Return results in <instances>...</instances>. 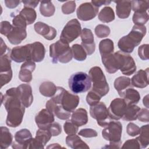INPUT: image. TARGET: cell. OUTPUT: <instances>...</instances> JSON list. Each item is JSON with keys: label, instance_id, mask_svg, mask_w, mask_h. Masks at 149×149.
Returning <instances> with one entry per match:
<instances>
[{"label": "cell", "instance_id": "cell-47", "mask_svg": "<svg viewBox=\"0 0 149 149\" xmlns=\"http://www.w3.org/2000/svg\"><path fill=\"white\" fill-rule=\"evenodd\" d=\"M148 44H143L138 48V54L142 60H148Z\"/></svg>", "mask_w": 149, "mask_h": 149}, {"label": "cell", "instance_id": "cell-22", "mask_svg": "<svg viewBox=\"0 0 149 149\" xmlns=\"http://www.w3.org/2000/svg\"><path fill=\"white\" fill-rule=\"evenodd\" d=\"M131 84L136 87L143 88L148 85V68L139 70L131 79Z\"/></svg>", "mask_w": 149, "mask_h": 149}, {"label": "cell", "instance_id": "cell-15", "mask_svg": "<svg viewBox=\"0 0 149 149\" xmlns=\"http://www.w3.org/2000/svg\"><path fill=\"white\" fill-rule=\"evenodd\" d=\"M52 134L48 129H38L36 132L34 138H32L28 148L42 149L45 145L49 141Z\"/></svg>", "mask_w": 149, "mask_h": 149}, {"label": "cell", "instance_id": "cell-28", "mask_svg": "<svg viewBox=\"0 0 149 149\" xmlns=\"http://www.w3.org/2000/svg\"><path fill=\"white\" fill-rule=\"evenodd\" d=\"M121 97H123L127 105L136 104L140 100V95L138 91L133 88L132 87L126 89L122 94Z\"/></svg>", "mask_w": 149, "mask_h": 149}, {"label": "cell", "instance_id": "cell-4", "mask_svg": "<svg viewBox=\"0 0 149 149\" xmlns=\"http://www.w3.org/2000/svg\"><path fill=\"white\" fill-rule=\"evenodd\" d=\"M122 125L118 121L111 120L102 131L103 138L109 141V144L104 148H119L122 144Z\"/></svg>", "mask_w": 149, "mask_h": 149}, {"label": "cell", "instance_id": "cell-44", "mask_svg": "<svg viewBox=\"0 0 149 149\" xmlns=\"http://www.w3.org/2000/svg\"><path fill=\"white\" fill-rule=\"evenodd\" d=\"M76 2L74 1H67L62 6V11L65 15L73 13L76 9Z\"/></svg>", "mask_w": 149, "mask_h": 149}, {"label": "cell", "instance_id": "cell-38", "mask_svg": "<svg viewBox=\"0 0 149 149\" xmlns=\"http://www.w3.org/2000/svg\"><path fill=\"white\" fill-rule=\"evenodd\" d=\"M19 14L26 20L27 25L33 23L37 18V13L36 10L30 8H23L19 12Z\"/></svg>", "mask_w": 149, "mask_h": 149}, {"label": "cell", "instance_id": "cell-45", "mask_svg": "<svg viewBox=\"0 0 149 149\" xmlns=\"http://www.w3.org/2000/svg\"><path fill=\"white\" fill-rule=\"evenodd\" d=\"M65 132L68 134H76L78 131V126L74 125L71 120L66 121L63 125Z\"/></svg>", "mask_w": 149, "mask_h": 149}, {"label": "cell", "instance_id": "cell-11", "mask_svg": "<svg viewBox=\"0 0 149 149\" xmlns=\"http://www.w3.org/2000/svg\"><path fill=\"white\" fill-rule=\"evenodd\" d=\"M10 54V52L1 55L0 57V79L1 87L8 83L12 77Z\"/></svg>", "mask_w": 149, "mask_h": 149}, {"label": "cell", "instance_id": "cell-58", "mask_svg": "<svg viewBox=\"0 0 149 149\" xmlns=\"http://www.w3.org/2000/svg\"><path fill=\"white\" fill-rule=\"evenodd\" d=\"M148 95H146L143 98V104L147 108H148Z\"/></svg>", "mask_w": 149, "mask_h": 149}, {"label": "cell", "instance_id": "cell-51", "mask_svg": "<svg viewBox=\"0 0 149 149\" xmlns=\"http://www.w3.org/2000/svg\"><path fill=\"white\" fill-rule=\"evenodd\" d=\"M97 132L95 130L90 128L83 129L79 132V135L84 137H97Z\"/></svg>", "mask_w": 149, "mask_h": 149}, {"label": "cell", "instance_id": "cell-9", "mask_svg": "<svg viewBox=\"0 0 149 149\" xmlns=\"http://www.w3.org/2000/svg\"><path fill=\"white\" fill-rule=\"evenodd\" d=\"M118 61L119 69L126 76L133 74L136 70V66L133 58L129 54L118 51L115 52Z\"/></svg>", "mask_w": 149, "mask_h": 149}, {"label": "cell", "instance_id": "cell-20", "mask_svg": "<svg viewBox=\"0 0 149 149\" xmlns=\"http://www.w3.org/2000/svg\"><path fill=\"white\" fill-rule=\"evenodd\" d=\"M35 31L48 40H54L56 36V30L52 27L41 22H38L34 25Z\"/></svg>", "mask_w": 149, "mask_h": 149}, {"label": "cell", "instance_id": "cell-3", "mask_svg": "<svg viewBox=\"0 0 149 149\" xmlns=\"http://www.w3.org/2000/svg\"><path fill=\"white\" fill-rule=\"evenodd\" d=\"M146 32L145 26L134 25L127 35L120 38L118 42V48L122 52L132 53L134 48L140 44Z\"/></svg>", "mask_w": 149, "mask_h": 149}, {"label": "cell", "instance_id": "cell-36", "mask_svg": "<svg viewBox=\"0 0 149 149\" xmlns=\"http://www.w3.org/2000/svg\"><path fill=\"white\" fill-rule=\"evenodd\" d=\"M40 11L42 16L50 17L54 15L55 12V8L51 1H40Z\"/></svg>", "mask_w": 149, "mask_h": 149}, {"label": "cell", "instance_id": "cell-53", "mask_svg": "<svg viewBox=\"0 0 149 149\" xmlns=\"http://www.w3.org/2000/svg\"><path fill=\"white\" fill-rule=\"evenodd\" d=\"M138 119L142 122H149V111L148 109L143 108L141 109L137 115Z\"/></svg>", "mask_w": 149, "mask_h": 149}, {"label": "cell", "instance_id": "cell-19", "mask_svg": "<svg viewBox=\"0 0 149 149\" xmlns=\"http://www.w3.org/2000/svg\"><path fill=\"white\" fill-rule=\"evenodd\" d=\"M17 90L19 98L23 105L26 108L29 107L33 101V95L30 85L22 84L17 87Z\"/></svg>", "mask_w": 149, "mask_h": 149}, {"label": "cell", "instance_id": "cell-52", "mask_svg": "<svg viewBox=\"0 0 149 149\" xmlns=\"http://www.w3.org/2000/svg\"><path fill=\"white\" fill-rule=\"evenodd\" d=\"M122 148H141L140 144L137 141V140L136 139H130L125 141V143L123 144Z\"/></svg>", "mask_w": 149, "mask_h": 149}, {"label": "cell", "instance_id": "cell-29", "mask_svg": "<svg viewBox=\"0 0 149 149\" xmlns=\"http://www.w3.org/2000/svg\"><path fill=\"white\" fill-rule=\"evenodd\" d=\"M66 143L72 148H89L88 146L76 134H69L66 137Z\"/></svg>", "mask_w": 149, "mask_h": 149}, {"label": "cell", "instance_id": "cell-26", "mask_svg": "<svg viewBox=\"0 0 149 149\" xmlns=\"http://www.w3.org/2000/svg\"><path fill=\"white\" fill-rule=\"evenodd\" d=\"M116 3V12L117 16L120 19L127 18L131 12L132 2L130 1H113Z\"/></svg>", "mask_w": 149, "mask_h": 149}, {"label": "cell", "instance_id": "cell-2", "mask_svg": "<svg viewBox=\"0 0 149 149\" xmlns=\"http://www.w3.org/2000/svg\"><path fill=\"white\" fill-rule=\"evenodd\" d=\"M1 95V102L7 112L6 123L12 127L19 126L23 120L25 111V107L20 101L17 87H12L6 91L3 97Z\"/></svg>", "mask_w": 149, "mask_h": 149}, {"label": "cell", "instance_id": "cell-31", "mask_svg": "<svg viewBox=\"0 0 149 149\" xmlns=\"http://www.w3.org/2000/svg\"><path fill=\"white\" fill-rule=\"evenodd\" d=\"M13 136L9 129L6 127H1V139L0 146L1 149L7 148L12 144Z\"/></svg>", "mask_w": 149, "mask_h": 149}, {"label": "cell", "instance_id": "cell-30", "mask_svg": "<svg viewBox=\"0 0 149 149\" xmlns=\"http://www.w3.org/2000/svg\"><path fill=\"white\" fill-rule=\"evenodd\" d=\"M130 79L126 76H120L114 81V87L121 97L123 92L131 87Z\"/></svg>", "mask_w": 149, "mask_h": 149}, {"label": "cell", "instance_id": "cell-54", "mask_svg": "<svg viewBox=\"0 0 149 149\" xmlns=\"http://www.w3.org/2000/svg\"><path fill=\"white\" fill-rule=\"evenodd\" d=\"M23 3L24 4V8H30L34 9L36 8L39 2L38 1H22Z\"/></svg>", "mask_w": 149, "mask_h": 149}, {"label": "cell", "instance_id": "cell-37", "mask_svg": "<svg viewBox=\"0 0 149 149\" xmlns=\"http://www.w3.org/2000/svg\"><path fill=\"white\" fill-rule=\"evenodd\" d=\"M98 17L101 22L103 23H109L115 19V13L112 8L105 6L101 9Z\"/></svg>", "mask_w": 149, "mask_h": 149}, {"label": "cell", "instance_id": "cell-6", "mask_svg": "<svg viewBox=\"0 0 149 149\" xmlns=\"http://www.w3.org/2000/svg\"><path fill=\"white\" fill-rule=\"evenodd\" d=\"M88 75L93 82L91 90L101 97L107 94L109 87L102 69L98 66H94L89 70Z\"/></svg>", "mask_w": 149, "mask_h": 149}, {"label": "cell", "instance_id": "cell-24", "mask_svg": "<svg viewBox=\"0 0 149 149\" xmlns=\"http://www.w3.org/2000/svg\"><path fill=\"white\" fill-rule=\"evenodd\" d=\"M101 60L108 73H115L119 70L118 61L115 53L102 56Z\"/></svg>", "mask_w": 149, "mask_h": 149}, {"label": "cell", "instance_id": "cell-14", "mask_svg": "<svg viewBox=\"0 0 149 149\" xmlns=\"http://www.w3.org/2000/svg\"><path fill=\"white\" fill-rule=\"evenodd\" d=\"M32 134L29 130L22 129L15 133V141L12 144V147L15 149L28 148Z\"/></svg>", "mask_w": 149, "mask_h": 149}, {"label": "cell", "instance_id": "cell-48", "mask_svg": "<svg viewBox=\"0 0 149 149\" xmlns=\"http://www.w3.org/2000/svg\"><path fill=\"white\" fill-rule=\"evenodd\" d=\"M127 133L130 136H136L139 134L140 127L134 124V123L130 122L127 125L126 127Z\"/></svg>", "mask_w": 149, "mask_h": 149}, {"label": "cell", "instance_id": "cell-13", "mask_svg": "<svg viewBox=\"0 0 149 149\" xmlns=\"http://www.w3.org/2000/svg\"><path fill=\"white\" fill-rule=\"evenodd\" d=\"M98 12V8L94 6L91 2L81 3L76 11L78 19L83 21H88L93 19L97 15Z\"/></svg>", "mask_w": 149, "mask_h": 149}, {"label": "cell", "instance_id": "cell-49", "mask_svg": "<svg viewBox=\"0 0 149 149\" xmlns=\"http://www.w3.org/2000/svg\"><path fill=\"white\" fill-rule=\"evenodd\" d=\"M13 26L8 21H2L1 23L0 26V33L5 36L9 34L10 31L12 30Z\"/></svg>", "mask_w": 149, "mask_h": 149}, {"label": "cell", "instance_id": "cell-8", "mask_svg": "<svg viewBox=\"0 0 149 149\" xmlns=\"http://www.w3.org/2000/svg\"><path fill=\"white\" fill-rule=\"evenodd\" d=\"M81 31L80 23L77 19H73L69 21L63 27L60 36V40L68 43L72 42L79 36Z\"/></svg>", "mask_w": 149, "mask_h": 149}, {"label": "cell", "instance_id": "cell-23", "mask_svg": "<svg viewBox=\"0 0 149 149\" xmlns=\"http://www.w3.org/2000/svg\"><path fill=\"white\" fill-rule=\"evenodd\" d=\"M30 44L31 60L36 62L42 61L45 54V49L44 45L39 41H36Z\"/></svg>", "mask_w": 149, "mask_h": 149}, {"label": "cell", "instance_id": "cell-12", "mask_svg": "<svg viewBox=\"0 0 149 149\" xmlns=\"http://www.w3.org/2000/svg\"><path fill=\"white\" fill-rule=\"evenodd\" d=\"M127 105L123 98H117L113 100L108 108L109 118L116 120L122 118Z\"/></svg>", "mask_w": 149, "mask_h": 149}, {"label": "cell", "instance_id": "cell-43", "mask_svg": "<svg viewBox=\"0 0 149 149\" xmlns=\"http://www.w3.org/2000/svg\"><path fill=\"white\" fill-rule=\"evenodd\" d=\"M101 98V96H100L98 94L91 90L88 93L86 96V101L89 105L93 106L98 103Z\"/></svg>", "mask_w": 149, "mask_h": 149}, {"label": "cell", "instance_id": "cell-1", "mask_svg": "<svg viewBox=\"0 0 149 149\" xmlns=\"http://www.w3.org/2000/svg\"><path fill=\"white\" fill-rule=\"evenodd\" d=\"M79 101L78 95L70 93L62 87H57L55 94L47 102L45 107L58 118L66 120L70 118Z\"/></svg>", "mask_w": 149, "mask_h": 149}, {"label": "cell", "instance_id": "cell-50", "mask_svg": "<svg viewBox=\"0 0 149 149\" xmlns=\"http://www.w3.org/2000/svg\"><path fill=\"white\" fill-rule=\"evenodd\" d=\"M52 136H58L62 132V128L61 125L57 122H53L47 129Z\"/></svg>", "mask_w": 149, "mask_h": 149}, {"label": "cell", "instance_id": "cell-34", "mask_svg": "<svg viewBox=\"0 0 149 149\" xmlns=\"http://www.w3.org/2000/svg\"><path fill=\"white\" fill-rule=\"evenodd\" d=\"M148 125H144L140 128L139 136L136 137L140 148H146L149 144V132Z\"/></svg>", "mask_w": 149, "mask_h": 149}, {"label": "cell", "instance_id": "cell-27", "mask_svg": "<svg viewBox=\"0 0 149 149\" xmlns=\"http://www.w3.org/2000/svg\"><path fill=\"white\" fill-rule=\"evenodd\" d=\"M70 120L78 127L86 125L88 122L87 111L84 108H80L73 111L71 115Z\"/></svg>", "mask_w": 149, "mask_h": 149}, {"label": "cell", "instance_id": "cell-46", "mask_svg": "<svg viewBox=\"0 0 149 149\" xmlns=\"http://www.w3.org/2000/svg\"><path fill=\"white\" fill-rule=\"evenodd\" d=\"M12 23L13 26L15 27H21L24 29H26V26L27 25L26 20L20 14H18L14 16L12 20Z\"/></svg>", "mask_w": 149, "mask_h": 149}, {"label": "cell", "instance_id": "cell-39", "mask_svg": "<svg viewBox=\"0 0 149 149\" xmlns=\"http://www.w3.org/2000/svg\"><path fill=\"white\" fill-rule=\"evenodd\" d=\"M73 57L77 61H83L87 58V53L83 47L77 44H73L72 47Z\"/></svg>", "mask_w": 149, "mask_h": 149}, {"label": "cell", "instance_id": "cell-21", "mask_svg": "<svg viewBox=\"0 0 149 149\" xmlns=\"http://www.w3.org/2000/svg\"><path fill=\"white\" fill-rule=\"evenodd\" d=\"M36 64L34 61L29 60L23 63L21 67L19 74V79L23 82H30L33 79L32 72L34 70Z\"/></svg>", "mask_w": 149, "mask_h": 149}, {"label": "cell", "instance_id": "cell-40", "mask_svg": "<svg viewBox=\"0 0 149 149\" xmlns=\"http://www.w3.org/2000/svg\"><path fill=\"white\" fill-rule=\"evenodd\" d=\"M132 9L134 12H147L149 7L148 1H132Z\"/></svg>", "mask_w": 149, "mask_h": 149}, {"label": "cell", "instance_id": "cell-41", "mask_svg": "<svg viewBox=\"0 0 149 149\" xmlns=\"http://www.w3.org/2000/svg\"><path fill=\"white\" fill-rule=\"evenodd\" d=\"M132 20L134 25L144 26L148 20V15L147 12H134Z\"/></svg>", "mask_w": 149, "mask_h": 149}, {"label": "cell", "instance_id": "cell-18", "mask_svg": "<svg viewBox=\"0 0 149 149\" xmlns=\"http://www.w3.org/2000/svg\"><path fill=\"white\" fill-rule=\"evenodd\" d=\"M81 44V45L86 51L87 55L93 54L95 49L94 36L91 30L89 29L84 28L80 34Z\"/></svg>", "mask_w": 149, "mask_h": 149}, {"label": "cell", "instance_id": "cell-32", "mask_svg": "<svg viewBox=\"0 0 149 149\" xmlns=\"http://www.w3.org/2000/svg\"><path fill=\"white\" fill-rule=\"evenodd\" d=\"M57 90V87L51 81H47L42 83L39 87V91L42 95L51 97L54 95Z\"/></svg>", "mask_w": 149, "mask_h": 149}, {"label": "cell", "instance_id": "cell-42", "mask_svg": "<svg viewBox=\"0 0 149 149\" xmlns=\"http://www.w3.org/2000/svg\"><path fill=\"white\" fill-rule=\"evenodd\" d=\"M95 33L99 38L107 37L110 34V29L104 24H98L95 28Z\"/></svg>", "mask_w": 149, "mask_h": 149}, {"label": "cell", "instance_id": "cell-33", "mask_svg": "<svg viewBox=\"0 0 149 149\" xmlns=\"http://www.w3.org/2000/svg\"><path fill=\"white\" fill-rule=\"evenodd\" d=\"M140 109V108L135 104L127 105L122 119L126 121H132L136 120L138 113Z\"/></svg>", "mask_w": 149, "mask_h": 149}, {"label": "cell", "instance_id": "cell-25", "mask_svg": "<svg viewBox=\"0 0 149 149\" xmlns=\"http://www.w3.org/2000/svg\"><path fill=\"white\" fill-rule=\"evenodd\" d=\"M26 29L13 26L12 30L7 36V38L12 44L17 45L21 43V42L26 38Z\"/></svg>", "mask_w": 149, "mask_h": 149}, {"label": "cell", "instance_id": "cell-16", "mask_svg": "<svg viewBox=\"0 0 149 149\" xmlns=\"http://www.w3.org/2000/svg\"><path fill=\"white\" fill-rule=\"evenodd\" d=\"M31 44L14 47L10 51V59L17 63L26 62L30 59Z\"/></svg>", "mask_w": 149, "mask_h": 149}, {"label": "cell", "instance_id": "cell-10", "mask_svg": "<svg viewBox=\"0 0 149 149\" xmlns=\"http://www.w3.org/2000/svg\"><path fill=\"white\" fill-rule=\"evenodd\" d=\"M90 114L93 119L97 120L98 125L101 127L106 126L111 119L109 116L108 109L103 102H99L91 106Z\"/></svg>", "mask_w": 149, "mask_h": 149}, {"label": "cell", "instance_id": "cell-55", "mask_svg": "<svg viewBox=\"0 0 149 149\" xmlns=\"http://www.w3.org/2000/svg\"><path fill=\"white\" fill-rule=\"evenodd\" d=\"M20 1H14V0H5V3L6 7L10 9H13L16 8L19 3Z\"/></svg>", "mask_w": 149, "mask_h": 149}, {"label": "cell", "instance_id": "cell-7", "mask_svg": "<svg viewBox=\"0 0 149 149\" xmlns=\"http://www.w3.org/2000/svg\"><path fill=\"white\" fill-rule=\"evenodd\" d=\"M68 84L70 90L75 94H78L90 90L91 87V80L90 76L87 73L78 72L70 77Z\"/></svg>", "mask_w": 149, "mask_h": 149}, {"label": "cell", "instance_id": "cell-35", "mask_svg": "<svg viewBox=\"0 0 149 149\" xmlns=\"http://www.w3.org/2000/svg\"><path fill=\"white\" fill-rule=\"evenodd\" d=\"M113 42L111 39H104L100 41L99 44V51L101 56L113 53Z\"/></svg>", "mask_w": 149, "mask_h": 149}, {"label": "cell", "instance_id": "cell-56", "mask_svg": "<svg viewBox=\"0 0 149 149\" xmlns=\"http://www.w3.org/2000/svg\"><path fill=\"white\" fill-rule=\"evenodd\" d=\"M1 55H2L3 54H7L10 52L11 51L10 50L9 48H8L6 45L5 44V42L3 41V39L1 38Z\"/></svg>", "mask_w": 149, "mask_h": 149}, {"label": "cell", "instance_id": "cell-57", "mask_svg": "<svg viewBox=\"0 0 149 149\" xmlns=\"http://www.w3.org/2000/svg\"><path fill=\"white\" fill-rule=\"evenodd\" d=\"M91 2L95 7L99 8L102 5H106L110 4L111 1H95V0H92Z\"/></svg>", "mask_w": 149, "mask_h": 149}, {"label": "cell", "instance_id": "cell-5", "mask_svg": "<svg viewBox=\"0 0 149 149\" xmlns=\"http://www.w3.org/2000/svg\"><path fill=\"white\" fill-rule=\"evenodd\" d=\"M49 56L53 63H57L58 62L66 63L73 58L72 49L69 43L61 40L49 45Z\"/></svg>", "mask_w": 149, "mask_h": 149}, {"label": "cell", "instance_id": "cell-17", "mask_svg": "<svg viewBox=\"0 0 149 149\" xmlns=\"http://www.w3.org/2000/svg\"><path fill=\"white\" fill-rule=\"evenodd\" d=\"M54 120V115L47 108L41 109L35 116L36 123L41 129H47Z\"/></svg>", "mask_w": 149, "mask_h": 149}]
</instances>
